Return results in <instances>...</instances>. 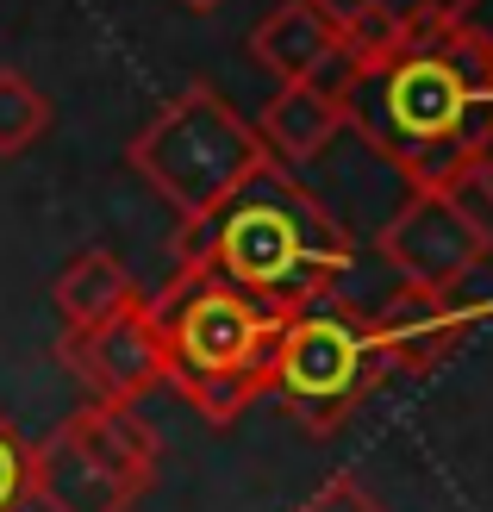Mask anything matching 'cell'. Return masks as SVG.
Returning a JSON list of instances; mask_svg holds the SVG:
<instances>
[{
	"mask_svg": "<svg viewBox=\"0 0 493 512\" xmlns=\"http://www.w3.org/2000/svg\"><path fill=\"white\" fill-rule=\"evenodd\" d=\"M344 38V125L394 175H406V188L462 194L493 150V32L469 19V7H450Z\"/></svg>",
	"mask_w": 493,
	"mask_h": 512,
	"instance_id": "cell-1",
	"label": "cell"
},
{
	"mask_svg": "<svg viewBox=\"0 0 493 512\" xmlns=\"http://www.w3.org/2000/svg\"><path fill=\"white\" fill-rule=\"evenodd\" d=\"M350 232L288 163H263L206 219L175 232V263L213 269L219 281L263 300L269 313H300L350 275Z\"/></svg>",
	"mask_w": 493,
	"mask_h": 512,
	"instance_id": "cell-2",
	"label": "cell"
},
{
	"mask_svg": "<svg viewBox=\"0 0 493 512\" xmlns=\"http://www.w3.org/2000/svg\"><path fill=\"white\" fill-rule=\"evenodd\" d=\"M157 338L169 356V388L194 406L206 425H238L244 406L269 394V350L281 313L244 288L219 281L213 269L175 263L169 288L150 300Z\"/></svg>",
	"mask_w": 493,
	"mask_h": 512,
	"instance_id": "cell-3",
	"label": "cell"
},
{
	"mask_svg": "<svg viewBox=\"0 0 493 512\" xmlns=\"http://www.w3.org/2000/svg\"><path fill=\"white\" fill-rule=\"evenodd\" d=\"M125 163L181 213V225H194V219L213 213L244 175H256L275 157L263 150L256 125L231 107L219 88L188 82L138 125V138L125 144Z\"/></svg>",
	"mask_w": 493,
	"mask_h": 512,
	"instance_id": "cell-4",
	"label": "cell"
},
{
	"mask_svg": "<svg viewBox=\"0 0 493 512\" xmlns=\"http://www.w3.org/2000/svg\"><path fill=\"white\" fill-rule=\"evenodd\" d=\"M163 469V438L138 406L88 400L32 444V506L44 512H132Z\"/></svg>",
	"mask_w": 493,
	"mask_h": 512,
	"instance_id": "cell-5",
	"label": "cell"
},
{
	"mask_svg": "<svg viewBox=\"0 0 493 512\" xmlns=\"http://www.w3.org/2000/svg\"><path fill=\"white\" fill-rule=\"evenodd\" d=\"M381 350L369 338V313L350 300H313L281 319L269 350V394L288 406V419L306 425L313 438H331L381 381Z\"/></svg>",
	"mask_w": 493,
	"mask_h": 512,
	"instance_id": "cell-6",
	"label": "cell"
},
{
	"mask_svg": "<svg viewBox=\"0 0 493 512\" xmlns=\"http://www.w3.org/2000/svg\"><path fill=\"white\" fill-rule=\"evenodd\" d=\"M381 263L400 275V288L425 294H456L469 275L493 263V225L469 194H437V188H406V200L381 225Z\"/></svg>",
	"mask_w": 493,
	"mask_h": 512,
	"instance_id": "cell-7",
	"label": "cell"
},
{
	"mask_svg": "<svg viewBox=\"0 0 493 512\" xmlns=\"http://www.w3.org/2000/svg\"><path fill=\"white\" fill-rule=\"evenodd\" d=\"M57 363L107 406H144L157 388H169V356L144 294L94 325H69L57 338Z\"/></svg>",
	"mask_w": 493,
	"mask_h": 512,
	"instance_id": "cell-8",
	"label": "cell"
},
{
	"mask_svg": "<svg viewBox=\"0 0 493 512\" xmlns=\"http://www.w3.org/2000/svg\"><path fill=\"white\" fill-rule=\"evenodd\" d=\"M481 325H493V300L400 288L387 306H375V313H369V338L381 350V369H394V375H431Z\"/></svg>",
	"mask_w": 493,
	"mask_h": 512,
	"instance_id": "cell-9",
	"label": "cell"
},
{
	"mask_svg": "<svg viewBox=\"0 0 493 512\" xmlns=\"http://www.w3.org/2000/svg\"><path fill=\"white\" fill-rule=\"evenodd\" d=\"M337 50H344V25H337L319 0H281L250 32V57L263 63L275 82H313Z\"/></svg>",
	"mask_w": 493,
	"mask_h": 512,
	"instance_id": "cell-10",
	"label": "cell"
},
{
	"mask_svg": "<svg viewBox=\"0 0 493 512\" xmlns=\"http://www.w3.org/2000/svg\"><path fill=\"white\" fill-rule=\"evenodd\" d=\"M337 132H344V107H337V94L319 88V82H281L269 94V107L256 113V138L288 169L325 157Z\"/></svg>",
	"mask_w": 493,
	"mask_h": 512,
	"instance_id": "cell-11",
	"label": "cell"
},
{
	"mask_svg": "<svg viewBox=\"0 0 493 512\" xmlns=\"http://www.w3.org/2000/svg\"><path fill=\"white\" fill-rule=\"evenodd\" d=\"M50 300H57L63 325H94V319L119 313L125 300H138V281H132V269H125L113 250H82V256H75V263L57 275Z\"/></svg>",
	"mask_w": 493,
	"mask_h": 512,
	"instance_id": "cell-12",
	"label": "cell"
},
{
	"mask_svg": "<svg viewBox=\"0 0 493 512\" xmlns=\"http://www.w3.org/2000/svg\"><path fill=\"white\" fill-rule=\"evenodd\" d=\"M50 94L19 69H0V157H25L50 132Z\"/></svg>",
	"mask_w": 493,
	"mask_h": 512,
	"instance_id": "cell-13",
	"label": "cell"
},
{
	"mask_svg": "<svg viewBox=\"0 0 493 512\" xmlns=\"http://www.w3.org/2000/svg\"><path fill=\"white\" fill-rule=\"evenodd\" d=\"M319 7L344 32H362V25H406L425 13H450V7H469V0H319Z\"/></svg>",
	"mask_w": 493,
	"mask_h": 512,
	"instance_id": "cell-14",
	"label": "cell"
},
{
	"mask_svg": "<svg viewBox=\"0 0 493 512\" xmlns=\"http://www.w3.org/2000/svg\"><path fill=\"white\" fill-rule=\"evenodd\" d=\"M25 506H32V438L0 406V512H25Z\"/></svg>",
	"mask_w": 493,
	"mask_h": 512,
	"instance_id": "cell-15",
	"label": "cell"
},
{
	"mask_svg": "<svg viewBox=\"0 0 493 512\" xmlns=\"http://www.w3.org/2000/svg\"><path fill=\"white\" fill-rule=\"evenodd\" d=\"M300 512H387V506L362 488L356 475H331L325 488H313V494L300 500Z\"/></svg>",
	"mask_w": 493,
	"mask_h": 512,
	"instance_id": "cell-16",
	"label": "cell"
},
{
	"mask_svg": "<svg viewBox=\"0 0 493 512\" xmlns=\"http://www.w3.org/2000/svg\"><path fill=\"white\" fill-rule=\"evenodd\" d=\"M462 194H475V200H481V213H493V150L475 163V175H469V188H462Z\"/></svg>",
	"mask_w": 493,
	"mask_h": 512,
	"instance_id": "cell-17",
	"label": "cell"
},
{
	"mask_svg": "<svg viewBox=\"0 0 493 512\" xmlns=\"http://www.w3.org/2000/svg\"><path fill=\"white\" fill-rule=\"evenodd\" d=\"M188 13H213V7H225V0H181Z\"/></svg>",
	"mask_w": 493,
	"mask_h": 512,
	"instance_id": "cell-18",
	"label": "cell"
},
{
	"mask_svg": "<svg viewBox=\"0 0 493 512\" xmlns=\"http://www.w3.org/2000/svg\"><path fill=\"white\" fill-rule=\"evenodd\" d=\"M469 7H475V0H469Z\"/></svg>",
	"mask_w": 493,
	"mask_h": 512,
	"instance_id": "cell-19",
	"label": "cell"
}]
</instances>
